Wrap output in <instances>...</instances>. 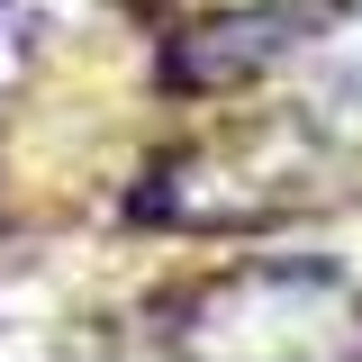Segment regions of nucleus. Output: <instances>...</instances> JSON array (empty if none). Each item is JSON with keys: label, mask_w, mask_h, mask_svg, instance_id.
<instances>
[{"label": "nucleus", "mask_w": 362, "mask_h": 362, "mask_svg": "<svg viewBox=\"0 0 362 362\" xmlns=\"http://www.w3.org/2000/svg\"><path fill=\"white\" fill-rule=\"evenodd\" d=\"M181 362H362V299L317 263H254L199 290Z\"/></svg>", "instance_id": "1"}, {"label": "nucleus", "mask_w": 362, "mask_h": 362, "mask_svg": "<svg viewBox=\"0 0 362 362\" xmlns=\"http://www.w3.org/2000/svg\"><path fill=\"white\" fill-rule=\"evenodd\" d=\"M308 18L317 9H290V0H272V9H226V18L199 28V37L173 45V82L181 90H235V82H254L263 64H281V54L299 45Z\"/></svg>", "instance_id": "2"}]
</instances>
